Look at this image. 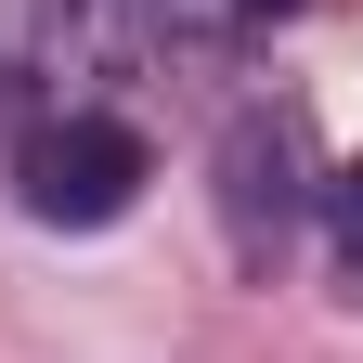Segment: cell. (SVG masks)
<instances>
[{"instance_id": "3", "label": "cell", "mask_w": 363, "mask_h": 363, "mask_svg": "<svg viewBox=\"0 0 363 363\" xmlns=\"http://www.w3.org/2000/svg\"><path fill=\"white\" fill-rule=\"evenodd\" d=\"M325 208H337V247H350V259H363V156H350V169H337V182H325Z\"/></svg>"}, {"instance_id": "2", "label": "cell", "mask_w": 363, "mask_h": 363, "mask_svg": "<svg viewBox=\"0 0 363 363\" xmlns=\"http://www.w3.org/2000/svg\"><path fill=\"white\" fill-rule=\"evenodd\" d=\"M298 195H311V130H298V104H247L234 143H220V220H234V247L272 259L286 220H298Z\"/></svg>"}, {"instance_id": "4", "label": "cell", "mask_w": 363, "mask_h": 363, "mask_svg": "<svg viewBox=\"0 0 363 363\" xmlns=\"http://www.w3.org/2000/svg\"><path fill=\"white\" fill-rule=\"evenodd\" d=\"M247 13H298V0H247Z\"/></svg>"}, {"instance_id": "1", "label": "cell", "mask_w": 363, "mask_h": 363, "mask_svg": "<svg viewBox=\"0 0 363 363\" xmlns=\"http://www.w3.org/2000/svg\"><path fill=\"white\" fill-rule=\"evenodd\" d=\"M13 182H26L39 220L91 234V220H117L130 195H143V130H117V117H52V130H26Z\"/></svg>"}]
</instances>
